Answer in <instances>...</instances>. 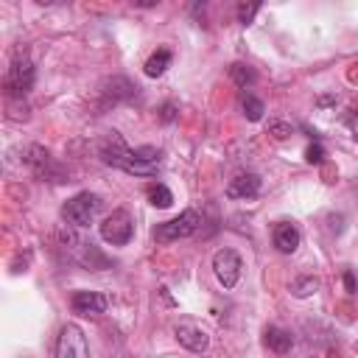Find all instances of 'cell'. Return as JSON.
<instances>
[{"mask_svg": "<svg viewBox=\"0 0 358 358\" xmlns=\"http://www.w3.org/2000/svg\"><path fill=\"white\" fill-rule=\"evenodd\" d=\"M101 159L112 168L131 173V176H157V171L162 165L159 151L154 145H143V148L131 151L117 131H109L106 140L101 143Z\"/></svg>", "mask_w": 358, "mask_h": 358, "instance_id": "obj_1", "label": "cell"}, {"mask_svg": "<svg viewBox=\"0 0 358 358\" xmlns=\"http://www.w3.org/2000/svg\"><path fill=\"white\" fill-rule=\"evenodd\" d=\"M34 78H36V67L28 56H14V62L8 64L6 70V78H3V90L8 98H22L31 92L34 87Z\"/></svg>", "mask_w": 358, "mask_h": 358, "instance_id": "obj_2", "label": "cell"}, {"mask_svg": "<svg viewBox=\"0 0 358 358\" xmlns=\"http://www.w3.org/2000/svg\"><path fill=\"white\" fill-rule=\"evenodd\" d=\"M98 210H101V199L90 190H81V193H76L73 199H67L62 204V218L73 227H90L95 221Z\"/></svg>", "mask_w": 358, "mask_h": 358, "instance_id": "obj_3", "label": "cell"}, {"mask_svg": "<svg viewBox=\"0 0 358 358\" xmlns=\"http://www.w3.org/2000/svg\"><path fill=\"white\" fill-rule=\"evenodd\" d=\"M199 227H201L199 213H196V210H182L176 218L162 221V224L154 227V241H159V243H171V241H179V238H190Z\"/></svg>", "mask_w": 358, "mask_h": 358, "instance_id": "obj_4", "label": "cell"}, {"mask_svg": "<svg viewBox=\"0 0 358 358\" xmlns=\"http://www.w3.org/2000/svg\"><path fill=\"white\" fill-rule=\"evenodd\" d=\"M134 235V221L126 210H112L103 221H101V238L112 246H126Z\"/></svg>", "mask_w": 358, "mask_h": 358, "instance_id": "obj_5", "label": "cell"}, {"mask_svg": "<svg viewBox=\"0 0 358 358\" xmlns=\"http://www.w3.org/2000/svg\"><path fill=\"white\" fill-rule=\"evenodd\" d=\"M241 268H243V263H241V255H238L235 249H218V252L213 255V274H215V280H218L227 291L238 285Z\"/></svg>", "mask_w": 358, "mask_h": 358, "instance_id": "obj_6", "label": "cell"}, {"mask_svg": "<svg viewBox=\"0 0 358 358\" xmlns=\"http://www.w3.org/2000/svg\"><path fill=\"white\" fill-rule=\"evenodd\" d=\"M56 358H90V344L78 324L67 322L62 327L59 341H56Z\"/></svg>", "mask_w": 358, "mask_h": 358, "instance_id": "obj_7", "label": "cell"}, {"mask_svg": "<svg viewBox=\"0 0 358 358\" xmlns=\"http://www.w3.org/2000/svg\"><path fill=\"white\" fill-rule=\"evenodd\" d=\"M173 333H176V341L182 347H187L190 352H204L210 347V333L199 322H193V319H179Z\"/></svg>", "mask_w": 358, "mask_h": 358, "instance_id": "obj_8", "label": "cell"}, {"mask_svg": "<svg viewBox=\"0 0 358 358\" xmlns=\"http://www.w3.org/2000/svg\"><path fill=\"white\" fill-rule=\"evenodd\" d=\"M70 305H73V310L78 316H98V313L106 310L109 299L103 294H98V291H76L73 299H70Z\"/></svg>", "mask_w": 358, "mask_h": 358, "instance_id": "obj_9", "label": "cell"}, {"mask_svg": "<svg viewBox=\"0 0 358 358\" xmlns=\"http://www.w3.org/2000/svg\"><path fill=\"white\" fill-rule=\"evenodd\" d=\"M25 162L34 168V173H36V176H45V179H50V176H62V171L56 168V162H53L50 151H48V148H42V145H31V148H28Z\"/></svg>", "mask_w": 358, "mask_h": 358, "instance_id": "obj_10", "label": "cell"}, {"mask_svg": "<svg viewBox=\"0 0 358 358\" xmlns=\"http://www.w3.org/2000/svg\"><path fill=\"white\" fill-rule=\"evenodd\" d=\"M260 193V176L257 173H238L235 179H229L227 185V196L229 199H255Z\"/></svg>", "mask_w": 358, "mask_h": 358, "instance_id": "obj_11", "label": "cell"}, {"mask_svg": "<svg viewBox=\"0 0 358 358\" xmlns=\"http://www.w3.org/2000/svg\"><path fill=\"white\" fill-rule=\"evenodd\" d=\"M271 241H274L277 252L294 255L296 246H299V241H302V235H299V229H296L291 221H280V224L274 227V232H271Z\"/></svg>", "mask_w": 358, "mask_h": 358, "instance_id": "obj_12", "label": "cell"}, {"mask_svg": "<svg viewBox=\"0 0 358 358\" xmlns=\"http://www.w3.org/2000/svg\"><path fill=\"white\" fill-rule=\"evenodd\" d=\"M263 341H266V347H268L271 352H277V355H285V352L294 347V336H291L288 330L277 327V324H268V327H266Z\"/></svg>", "mask_w": 358, "mask_h": 358, "instance_id": "obj_13", "label": "cell"}, {"mask_svg": "<svg viewBox=\"0 0 358 358\" xmlns=\"http://www.w3.org/2000/svg\"><path fill=\"white\" fill-rule=\"evenodd\" d=\"M171 59H173V56H171V50H168V48H159V50H157V53H151V56H148V62L143 64L145 76H148V78L162 76V73L171 67Z\"/></svg>", "mask_w": 358, "mask_h": 358, "instance_id": "obj_14", "label": "cell"}, {"mask_svg": "<svg viewBox=\"0 0 358 358\" xmlns=\"http://www.w3.org/2000/svg\"><path fill=\"white\" fill-rule=\"evenodd\" d=\"M229 78H232L241 90H246V87H252V84L257 81V73H255L249 64H241V62H238V64L229 67Z\"/></svg>", "mask_w": 358, "mask_h": 358, "instance_id": "obj_15", "label": "cell"}, {"mask_svg": "<svg viewBox=\"0 0 358 358\" xmlns=\"http://www.w3.org/2000/svg\"><path fill=\"white\" fill-rule=\"evenodd\" d=\"M241 106H243V115H246L249 120H260L263 112H266V103H263L257 95H252V92H246V95L241 98Z\"/></svg>", "mask_w": 358, "mask_h": 358, "instance_id": "obj_16", "label": "cell"}, {"mask_svg": "<svg viewBox=\"0 0 358 358\" xmlns=\"http://www.w3.org/2000/svg\"><path fill=\"white\" fill-rule=\"evenodd\" d=\"M148 201H151L154 207H171V204H173V193H171L162 182H157V185L148 187Z\"/></svg>", "mask_w": 358, "mask_h": 358, "instance_id": "obj_17", "label": "cell"}, {"mask_svg": "<svg viewBox=\"0 0 358 358\" xmlns=\"http://www.w3.org/2000/svg\"><path fill=\"white\" fill-rule=\"evenodd\" d=\"M291 291H294V296L305 299V296H310V294L319 291V280H316V277H299V280H294Z\"/></svg>", "mask_w": 358, "mask_h": 358, "instance_id": "obj_18", "label": "cell"}, {"mask_svg": "<svg viewBox=\"0 0 358 358\" xmlns=\"http://www.w3.org/2000/svg\"><path fill=\"white\" fill-rule=\"evenodd\" d=\"M257 11H260V6H257V3H249V6H246V3H241V6H238V22H241V25H249V22H252V17H255Z\"/></svg>", "mask_w": 358, "mask_h": 358, "instance_id": "obj_19", "label": "cell"}, {"mask_svg": "<svg viewBox=\"0 0 358 358\" xmlns=\"http://www.w3.org/2000/svg\"><path fill=\"white\" fill-rule=\"evenodd\" d=\"M305 159H308L310 165H319V162L324 159V148H322L319 143H313V145H308V148H305Z\"/></svg>", "mask_w": 358, "mask_h": 358, "instance_id": "obj_20", "label": "cell"}, {"mask_svg": "<svg viewBox=\"0 0 358 358\" xmlns=\"http://www.w3.org/2000/svg\"><path fill=\"white\" fill-rule=\"evenodd\" d=\"M268 131H271L277 140H282V137H288V134H291V126H288V123H271V126H268Z\"/></svg>", "mask_w": 358, "mask_h": 358, "instance_id": "obj_21", "label": "cell"}, {"mask_svg": "<svg viewBox=\"0 0 358 358\" xmlns=\"http://www.w3.org/2000/svg\"><path fill=\"white\" fill-rule=\"evenodd\" d=\"M159 117H162L165 123H171V120L176 117V106H173V103H165V106H162V112H159Z\"/></svg>", "mask_w": 358, "mask_h": 358, "instance_id": "obj_22", "label": "cell"}, {"mask_svg": "<svg viewBox=\"0 0 358 358\" xmlns=\"http://www.w3.org/2000/svg\"><path fill=\"white\" fill-rule=\"evenodd\" d=\"M344 285H347L350 294H355V274L352 271H344Z\"/></svg>", "mask_w": 358, "mask_h": 358, "instance_id": "obj_23", "label": "cell"}, {"mask_svg": "<svg viewBox=\"0 0 358 358\" xmlns=\"http://www.w3.org/2000/svg\"><path fill=\"white\" fill-rule=\"evenodd\" d=\"M350 129H352V134H355V140H358V115L350 117Z\"/></svg>", "mask_w": 358, "mask_h": 358, "instance_id": "obj_24", "label": "cell"}]
</instances>
